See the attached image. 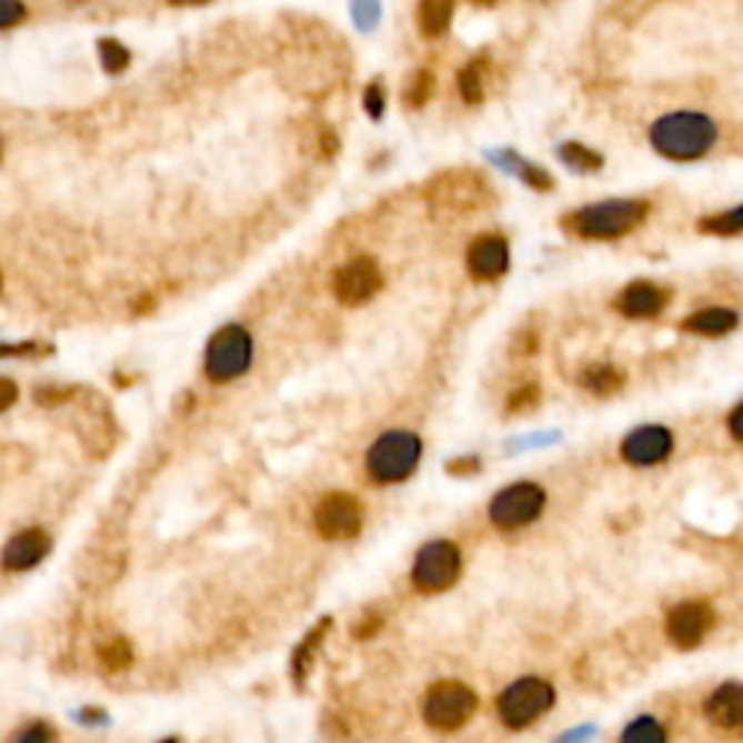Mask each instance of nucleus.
Returning <instances> with one entry per match:
<instances>
[{"instance_id": "obj_1", "label": "nucleus", "mask_w": 743, "mask_h": 743, "mask_svg": "<svg viewBox=\"0 0 743 743\" xmlns=\"http://www.w3.org/2000/svg\"><path fill=\"white\" fill-rule=\"evenodd\" d=\"M714 143H717V125L712 117L700 111L665 113L651 125V145L674 163L706 158Z\"/></svg>"}, {"instance_id": "obj_2", "label": "nucleus", "mask_w": 743, "mask_h": 743, "mask_svg": "<svg viewBox=\"0 0 743 743\" xmlns=\"http://www.w3.org/2000/svg\"><path fill=\"white\" fill-rule=\"evenodd\" d=\"M651 212V203L636 201V198H613V201L590 203L584 210L566 215L563 224L570 227L572 233L581 239H622L631 230H636Z\"/></svg>"}, {"instance_id": "obj_3", "label": "nucleus", "mask_w": 743, "mask_h": 743, "mask_svg": "<svg viewBox=\"0 0 743 743\" xmlns=\"http://www.w3.org/2000/svg\"><path fill=\"white\" fill-rule=\"evenodd\" d=\"M421 459V439L406 430H390L383 433L367 453L369 476L381 485L406 480L415 471Z\"/></svg>"}, {"instance_id": "obj_4", "label": "nucleus", "mask_w": 743, "mask_h": 743, "mask_svg": "<svg viewBox=\"0 0 743 743\" xmlns=\"http://www.w3.org/2000/svg\"><path fill=\"white\" fill-rule=\"evenodd\" d=\"M428 201L442 212H476L491 201L489 183L473 169H453L439 174L428 187Z\"/></svg>"}, {"instance_id": "obj_5", "label": "nucleus", "mask_w": 743, "mask_h": 743, "mask_svg": "<svg viewBox=\"0 0 743 743\" xmlns=\"http://www.w3.org/2000/svg\"><path fill=\"white\" fill-rule=\"evenodd\" d=\"M552 703H555V689L546 680L526 676V680H518L500 694L496 712L509 729H526L534 721H541L543 714L552 709Z\"/></svg>"}, {"instance_id": "obj_6", "label": "nucleus", "mask_w": 743, "mask_h": 743, "mask_svg": "<svg viewBox=\"0 0 743 743\" xmlns=\"http://www.w3.org/2000/svg\"><path fill=\"white\" fill-rule=\"evenodd\" d=\"M250 358H253V340H250L248 329L224 325L210 340V345H207V361H203V367H207V375L212 381L227 383L248 372Z\"/></svg>"}, {"instance_id": "obj_7", "label": "nucleus", "mask_w": 743, "mask_h": 743, "mask_svg": "<svg viewBox=\"0 0 743 743\" xmlns=\"http://www.w3.org/2000/svg\"><path fill=\"white\" fill-rule=\"evenodd\" d=\"M476 712V694L465 683L444 680L435 683L424 697V721L439 732H456Z\"/></svg>"}, {"instance_id": "obj_8", "label": "nucleus", "mask_w": 743, "mask_h": 743, "mask_svg": "<svg viewBox=\"0 0 743 743\" xmlns=\"http://www.w3.org/2000/svg\"><path fill=\"white\" fill-rule=\"evenodd\" d=\"M459 572H462V555L456 543L433 541L415 558L413 584L421 593H444L448 586L456 584Z\"/></svg>"}, {"instance_id": "obj_9", "label": "nucleus", "mask_w": 743, "mask_h": 743, "mask_svg": "<svg viewBox=\"0 0 743 743\" xmlns=\"http://www.w3.org/2000/svg\"><path fill=\"white\" fill-rule=\"evenodd\" d=\"M543 505H546V491L541 485L518 482L494 496L489 514L496 529H523L541 518Z\"/></svg>"}, {"instance_id": "obj_10", "label": "nucleus", "mask_w": 743, "mask_h": 743, "mask_svg": "<svg viewBox=\"0 0 743 743\" xmlns=\"http://www.w3.org/2000/svg\"><path fill=\"white\" fill-rule=\"evenodd\" d=\"M363 511L352 494L334 491L325 494L314 509V526L325 541H349L361 532Z\"/></svg>"}, {"instance_id": "obj_11", "label": "nucleus", "mask_w": 743, "mask_h": 743, "mask_svg": "<svg viewBox=\"0 0 743 743\" xmlns=\"http://www.w3.org/2000/svg\"><path fill=\"white\" fill-rule=\"evenodd\" d=\"M381 268L369 255H358L334 273V293L343 305H363L381 291Z\"/></svg>"}, {"instance_id": "obj_12", "label": "nucleus", "mask_w": 743, "mask_h": 743, "mask_svg": "<svg viewBox=\"0 0 743 743\" xmlns=\"http://www.w3.org/2000/svg\"><path fill=\"white\" fill-rule=\"evenodd\" d=\"M714 610L706 601H683L669 613L665 631L676 647H697L706 633L712 631Z\"/></svg>"}, {"instance_id": "obj_13", "label": "nucleus", "mask_w": 743, "mask_h": 743, "mask_svg": "<svg viewBox=\"0 0 743 743\" xmlns=\"http://www.w3.org/2000/svg\"><path fill=\"white\" fill-rule=\"evenodd\" d=\"M671 451H674V435H671L669 428H660V424L636 428L622 442L624 462H631V465L639 468L656 465L662 459H669Z\"/></svg>"}, {"instance_id": "obj_14", "label": "nucleus", "mask_w": 743, "mask_h": 743, "mask_svg": "<svg viewBox=\"0 0 743 743\" xmlns=\"http://www.w3.org/2000/svg\"><path fill=\"white\" fill-rule=\"evenodd\" d=\"M509 241L503 235H480L468 248V271L473 279L489 282V279H500L509 271Z\"/></svg>"}, {"instance_id": "obj_15", "label": "nucleus", "mask_w": 743, "mask_h": 743, "mask_svg": "<svg viewBox=\"0 0 743 743\" xmlns=\"http://www.w3.org/2000/svg\"><path fill=\"white\" fill-rule=\"evenodd\" d=\"M669 305V291L653 282H633V285L624 288L619 293L616 309L624 317H633V320H647V317H656L662 309Z\"/></svg>"}, {"instance_id": "obj_16", "label": "nucleus", "mask_w": 743, "mask_h": 743, "mask_svg": "<svg viewBox=\"0 0 743 743\" xmlns=\"http://www.w3.org/2000/svg\"><path fill=\"white\" fill-rule=\"evenodd\" d=\"M50 552V538L38 529H27V532H18L12 541L3 549V570L7 572H23L36 566L41 558Z\"/></svg>"}, {"instance_id": "obj_17", "label": "nucleus", "mask_w": 743, "mask_h": 743, "mask_svg": "<svg viewBox=\"0 0 743 743\" xmlns=\"http://www.w3.org/2000/svg\"><path fill=\"white\" fill-rule=\"evenodd\" d=\"M706 717L721 729H743V683H723L706 700Z\"/></svg>"}, {"instance_id": "obj_18", "label": "nucleus", "mask_w": 743, "mask_h": 743, "mask_svg": "<svg viewBox=\"0 0 743 743\" xmlns=\"http://www.w3.org/2000/svg\"><path fill=\"white\" fill-rule=\"evenodd\" d=\"M737 325V314L732 309H700L683 320V329L700 338H721Z\"/></svg>"}, {"instance_id": "obj_19", "label": "nucleus", "mask_w": 743, "mask_h": 743, "mask_svg": "<svg viewBox=\"0 0 743 743\" xmlns=\"http://www.w3.org/2000/svg\"><path fill=\"white\" fill-rule=\"evenodd\" d=\"M491 160H494L503 172H511L518 174L520 181H526L532 189H541V192H546V189H552V178H549L546 172H543L541 165L529 163L526 158H520L518 151H491L489 154Z\"/></svg>"}, {"instance_id": "obj_20", "label": "nucleus", "mask_w": 743, "mask_h": 743, "mask_svg": "<svg viewBox=\"0 0 743 743\" xmlns=\"http://www.w3.org/2000/svg\"><path fill=\"white\" fill-rule=\"evenodd\" d=\"M329 627H331V619H323L320 624H314V631L302 639L300 647L293 651L291 671H293V683L300 685V689H302V683L309 680V671H311V665H314V653H317V647H320V642H323L325 633H329Z\"/></svg>"}, {"instance_id": "obj_21", "label": "nucleus", "mask_w": 743, "mask_h": 743, "mask_svg": "<svg viewBox=\"0 0 743 743\" xmlns=\"http://www.w3.org/2000/svg\"><path fill=\"white\" fill-rule=\"evenodd\" d=\"M453 21V0H421L419 27L428 38H442Z\"/></svg>"}, {"instance_id": "obj_22", "label": "nucleus", "mask_w": 743, "mask_h": 743, "mask_svg": "<svg viewBox=\"0 0 743 743\" xmlns=\"http://www.w3.org/2000/svg\"><path fill=\"white\" fill-rule=\"evenodd\" d=\"M700 230L706 235H741L743 233V203L723 210L717 215H709L700 221Z\"/></svg>"}, {"instance_id": "obj_23", "label": "nucleus", "mask_w": 743, "mask_h": 743, "mask_svg": "<svg viewBox=\"0 0 743 743\" xmlns=\"http://www.w3.org/2000/svg\"><path fill=\"white\" fill-rule=\"evenodd\" d=\"M581 383H584L590 392H595V395H610V392H616L619 386H622L624 378H622V372L613 367H593V369H586Z\"/></svg>"}, {"instance_id": "obj_24", "label": "nucleus", "mask_w": 743, "mask_h": 743, "mask_svg": "<svg viewBox=\"0 0 743 743\" xmlns=\"http://www.w3.org/2000/svg\"><path fill=\"white\" fill-rule=\"evenodd\" d=\"M622 743H669V735H665V726L660 721L639 717V721H633L631 726L624 729Z\"/></svg>"}, {"instance_id": "obj_25", "label": "nucleus", "mask_w": 743, "mask_h": 743, "mask_svg": "<svg viewBox=\"0 0 743 743\" xmlns=\"http://www.w3.org/2000/svg\"><path fill=\"white\" fill-rule=\"evenodd\" d=\"M459 93L468 106H480L482 93H485V88H482V59H473L471 64L459 70Z\"/></svg>"}, {"instance_id": "obj_26", "label": "nucleus", "mask_w": 743, "mask_h": 743, "mask_svg": "<svg viewBox=\"0 0 743 743\" xmlns=\"http://www.w3.org/2000/svg\"><path fill=\"white\" fill-rule=\"evenodd\" d=\"M561 160L570 169H575V172H595V169H601V154L593 149H586V145L581 143H566L561 145Z\"/></svg>"}, {"instance_id": "obj_27", "label": "nucleus", "mask_w": 743, "mask_h": 743, "mask_svg": "<svg viewBox=\"0 0 743 743\" xmlns=\"http://www.w3.org/2000/svg\"><path fill=\"white\" fill-rule=\"evenodd\" d=\"M131 660H134V653H131V645H128L125 639H111V642H106V645L99 647V662H102L108 671L128 669Z\"/></svg>"}, {"instance_id": "obj_28", "label": "nucleus", "mask_w": 743, "mask_h": 743, "mask_svg": "<svg viewBox=\"0 0 743 743\" xmlns=\"http://www.w3.org/2000/svg\"><path fill=\"white\" fill-rule=\"evenodd\" d=\"M99 59H102V68H106L108 73H122V70L128 68V61H131V53H128L120 41L102 38V41H99Z\"/></svg>"}, {"instance_id": "obj_29", "label": "nucleus", "mask_w": 743, "mask_h": 743, "mask_svg": "<svg viewBox=\"0 0 743 743\" xmlns=\"http://www.w3.org/2000/svg\"><path fill=\"white\" fill-rule=\"evenodd\" d=\"M430 93H433V76H430L428 70H419V73H413V79H410L404 88L406 108H421L430 99Z\"/></svg>"}, {"instance_id": "obj_30", "label": "nucleus", "mask_w": 743, "mask_h": 743, "mask_svg": "<svg viewBox=\"0 0 743 743\" xmlns=\"http://www.w3.org/2000/svg\"><path fill=\"white\" fill-rule=\"evenodd\" d=\"M352 16L361 30H372L381 18V0H352Z\"/></svg>"}, {"instance_id": "obj_31", "label": "nucleus", "mask_w": 743, "mask_h": 743, "mask_svg": "<svg viewBox=\"0 0 743 743\" xmlns=\"http://www.w3.org/2000/svg\"><path fill=\"white\" fill-rule=\"evenodd\" d=\"M53 741V729L47 723H30V726L18 729L16 735L9 737V743H50Z\"/></svg>"}, {"instance_id": "obj_32", "label": "nucleus", "mask_w": 743, "mask_h": 743, "mask_svg": "<svg viewBox=\"0 0 743 743\" xmlns=\"http://www.w3.org/2000/svg\"><path fill=\"white\" fill-rule=\"evenodd\" d=\"M383 91L381 84H369L367 88V97H363V108H367V113L372 117V120H381L383 117Z\"/></svg>"}, {"instance_id": "obj_33", "label": "nucleus", "mask_w": 743, "mask_h": 743, "mask_svg": "<svg viewBox=\"0 0 743 743\" xmlns=\"http://www.w3.org/2000/svg\"><path fill=\"white\" fill-rule=\"evenodd\" d=\"M538 404V386H526L523 392H518V395H511L509 399V410L511 413H518V410H526V406H534Z\"/></svg>"}, {"instance_id": "obj_34", "label": "nucleus", "mask_w": 743, "mask_h": 743, "mask_svg": "<svg viewBox=\"0 0 743 743\" xmlns=\"http://www.w3.org/2000/svg\"><path fill=\"white\" fill-rule=\"evenodd\" d=\"M23 16L27 9L21 7V0H3V27H16Z\"/></svg>"}, {"instance_id": "obj_35", "label": "nucleus", "mask_w": 743, "mask_h": 743, "mask_svg": "<svg viewBox=\"0 0 743 743\" xmlns=\"http://www.w3.org/2000/svg\"><path fill=\"white\" fill-rule=\"evenodd\" d=\"M729 433L735 435L737 442H743V404L735 406V413L729 415Z\"/></svg>"}, {"instance_id": "obj_36", "label": "nucleus", "mask_w": 743, "mask_h": 743, "mask_svg": "<svg viewBox=\"0 0 743 743\" xmlns=\"http://www.w3.org/2000/svg\"><path fill=\"white\" fill-rule=\"evenodd\" d=\"M0 390H3V399H0V410H9V406H12V401H16V383L9 381V378H3V381H0Z\"/></svg>"}, {"instance_id": "obj_37", "label": "nucleus", "mask_w": 743, "mask_h": 743, "mask_svg": "<svg viewBox=\"0 0 743 743\" xmlns=\"http://www.w3.org/2000/svg\"><path fill=\"white\" fill-rule=\"evenodd\" d=\"M476 468H480L476 459H456V462H451V473H473Z\"/></svg>"}, {"instance_id": "obj_38", "label": "nucleus", "mask_w": 743, "mask_h": 743, "mask_svg": "<svg viewBox=\"0 0 743 743\" xmlns=\"http://www.w3.org/2000/svg\"><path fill=\"white\" fill-rule=\"evenodd\" d=\"M323 151H329V154L338 151V140H334V134H323Z\"/></svg>"}, {"instance_id": "obj_39", "label": "nucleus", "mask_w": 743, "mask_h": 743, "mask_svg": "<svg viewBox=\"0 0 743 743\" xmlns=\"http://www.w3.org/2000/svg\"><path fill=\"white\" fill-rule=\"evenodd\" d=\"M172 3H178V7H183V3H203V0H172Z\"/></svg>"}, {"instance_id": "obj_40", "label": "nucleus", "mask_w": 743, "mask_h": 743, "mask_svg": "<svg viewBox=\"0 0 743 743\" xmlns=\"http://www.w3.org/2000/svg\"><path fill=\"white\" fill-rule=\"evenodd\" d=\"M473 3H480V7H491L494 0H473Z\"/></svg>"}, {"instance_id": "obj_41", "label": "nucleus", "mask_w": 743, "mask_h": 743, "mask_svg": "<svg viewBox=\"0 0 743 743\" xmlns=\"http://www.w3.org/2000/svg\"><path fill=\"white\" fill-rule=\"evenodd\" d=\"M163 743H178V741H172V737H169V741H163Z\"/></svg>"}]
</instances>
